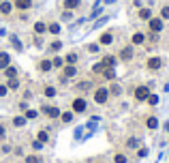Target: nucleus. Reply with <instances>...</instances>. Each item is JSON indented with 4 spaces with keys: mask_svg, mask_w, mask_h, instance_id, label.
Listing matches in <instances>:
<instances>
[{
    "mask_svg": "<svg viewBox=\"0 0 169 163\" xmlns=\"http://www.w3.org/2000/svg\"><path fill=\"white\" fill-rule=\"evenodd\" d=\"M71 107H73V112H75V114H84L86 110H88V103H86L84 97H77V99H73Z\"/></svg>",
    "mask_w": 169,
    "mask_h": 163,
    "instance_id": "nucleus-1",
    "label": "nucleus"
},
{
    "mask_svg": "<svg viewBox=\"0 0 169 163\" xmlns=\"http://www.w3.org/2000/svg\"><path fill=\"white\" fill-rule=\"evenodd\" d=\"M107 99H109V90L103 88V86H99V88L94 90V101L103 105V103H107Z\"/></svg>",
    "mask_w": 169,
    "mask_h": 163,
    "instance_id": "nucleus-2",
    "label": "nucleus"
},
{
    "mask_svg": "<svg viewBox=\"0 0 169 163\" xmlns=\"http://www.w3.org/2000/svg\"><path fill=\"white\" fill-rule=\"evenodd\" d=\"M148 28H150V32H161L163 30V19L161 17H150L148 19Z\"/></svg>",
    "mask_w": 169,
    "mask_h": 163,
    "instance_id": "nucleus-3",
    "label": "nucleus"
},
{
    "mask_svg": "<svg viewBox=\"0 0 169 163\" xmlns=\"http://www.w3.org/2000/svg\"><path fill=\"white\" fill-rule=\"evenodd\" d=\"M146 67H148L150 71H159V69L163 67V58H159V56H150L148 62H146Z\"/></svg>",
    "mask_w": 169,
    "mask_h": 163,
    "instance_id": "nucleus-4",
    "label": "nucleus"
},
{
    "mask_svg": "<svg viewBox=\"0 0 169 163\" xmlns=\"http://www.w3.org/2000/svg\"><path fill=\"white\" fill-rule=\"evenodd\" d=\"M148 97H150V88L148 86H137L135 88V99L137 101H146Z\"/></svg>",
    "mask_w": 169,
    "mask_h": 163,
    "instance_id": "nucleus-5",
    "label": "nucleus"
},
{
    "mask_svg": "<svg viewBox=\"0 0 169 163\" xmlns=\"http://www.w3.org/2000/svg\"><path fill=\"white\" fill-rule=\"evenodd\" d=\"M41 112L45 116H49V118H60V114H62V112H60L58 107H54V105H43Z\"/></svg>",
    "mask_w": 169,
    "mask_h": 163,
    "instance_id": "nucleus-6",
    "label": "nucleus"
},
{
    "mask_svg": "<svg viewBox=\"0 0 169 163\" xmlns=\"http://www.w3.org/2000/svg\"><path fill=\"white\" fill-rule=\"evenodd\" d=\"M13 9H17V11H30L32 9V0H13Z\"/></svg>",
    "mask_w": 169,
    "mask_h": 163,
    "instance_id": "nucleus-7",
    "label": "nucleus"
},
{
    "mask_svg": "<svg viewBox=\"0 0 169 163\" xmlns=\"http://www.w3.org/2000/svg\"><path fill=\"white\" fill-rule=\"evenodd\" d=\"M75 75H77V67H75V65H64V67H62V77L71 80V77H75Z\"/></svg>",
    "mask_w": 169,
    "mask_h": 163,
    "instance_id": "nucleus-8",
    "label": "nucleus"
},
{
    "mask_svg": "<svg viewBox=\"0 0 169 163\" xmlns=\"http://www.w3.org/2000/svg\"><path fill=\"white\" fill-rule=\"evenodd\" d=\"M111 43H114V32L111 30H107L99 37V45H111Z\"/></svg>",
    "mask_w": 169,
    "mask_h": 163,
    "instance_id": "nucleus-9",
    "label": "nucleus"
},
{
    "mask_svg": "<svg viewBox=\"0 0 169 163\" xmlns=\"http://www.w3.org/2000/svg\"><path fill=\"white\" fill-rule=\"evenodd\" d=\"M51 69H54V65H51V60H49V58L39 60V71H41V73H49Z\"/></svg>",
    "mask_w": 169,
    "mask_h": 163,
    "instance_id": "nucleus-10",
    "label": "nucleus"
},
{
    "mask_svg": "<svg viewBox=\"0 0 169 163\" xmlns=\"http://www.w3.org/2000/svg\"><path fill=\"white\" fill-rule=\"evenodd\" d=\"M137 15H139V19H143V22H148V19L152 17V6H141Z\"/></svg>",
    "mask_w": 169,
    "mask_h": 163,
    "instance_id": "nucleus-11",
    "label": "nucleus"
},
{
    "mask_svg": "<svg viewBox=\"0 0 169 163\" xmlns=\"http://www.w3.org/2000/svg\"><path fill=\"white\" fill-rule=\"evenodd\" d=\"M0 13H2V15H11V13H13V2L2 0V2H0Z\"/></svg>",
    "mask_w": 169,
    "mask_h": 163,
    "instance_id": "nucleus-12",
    "label": "nucleus"
},
{
    "mask_svg": "<svg viewBox=\"0 0 169 163\" xmlns=\"http://www.w3.org/2000/svg\"><path fill=\"white\" fill-rule=\"evenodd\" d=\"M9 65H11V56L6 52H0V71H4Z\"/></svg>",
    "mask_w": 169,
    "mask_h": 163,
    "instance_id": "nucleus-13",
    "label": "nucleus"
},
{
    "mask_svg": "<svg viewBox=\"0 0 169 163\" xmlns=\"http://www.w3.org/2000/svg\"><path fill=\"white\" fill-rule=\"evenodd\" d=\"M146 43V35L143 32H135L133 39H131V45H143Z\"/></svg>",
    "mask_w": 169,
    "mask_h": 163,
    "instance_id": "nucleus-14",
    "label": "nucleus"
},
{
    "mask_svg": "<svg viewBox=\"0 0 169 163\" xmlns=\"http://www.w3.org/2000/svg\"><path fill=\"white\" fill-rule=\"evenodd\" d=\"M62 4H64V9L75 11V9H79V6H82V0H64Z\"/></svg>",
    "mask_w": 169,
    "mask_h": 163,
    "instance_id": "nucleus-15",
    "label": "nucleus"
},
{
    "mask_svg": "<svg viewBox=\"0 0 169 163\" xmlns=\"http://www.w3.org/2000/svg\"><path fill=\"white\" fill-rule=\"evenodd\" d=\"M60 30H62V26H60L58 22H51V24H47V32H49V35H60Z\"/></svg>",
    "mask_w": 169,
    "mask_h": 163,
    "instance_id": "nucleus-16",
    "label": "nucleus"
},
{
    "mask_svg": "<svg viewBox=\"0 0 169 163\" xmlns=\"http://www.w3.org/2000/svg\"><path fill=\"white\" fill-rule=\"evenodd\" d=\"M107 69H116V56H103V60H101Z\"/></svg>",
    "mask_w": 169,
    "mask_h": 163,
    "instance_id": "nucleus-17",
    "label": "nucleus"
},
{
    "mask_svg": "<svg viewBox=\"0 0 169 163\" xmlns=\"http://www.w3.org/2000/svg\"><path fill=\"white\" fill-rule=\"evenodd\" d=\"M133 54H135V52H133V45H128V47H124V49L120 52V58H122V60H131Z\"/></svg>",
    "mask_w": 169,
    "mask_h": 163,
    "instance_id": "nucleus-18",
    "label": "nucleus"
},
{
    "mask_svg": "<svg viewBox=\"0 0 169 163\" xmlns=\"http://www.w3.org/2000/svg\"><path fill=\"white\" fill-rule=\"evenodd\" d=\"M77 60H79V54H75V52H71V54L64 56V65H75Z\"/></svg>",
    "mask_w": 169,
    "mask_h": 163,
    "instance_id": "nucleus-19",
    "label": "nucleus"
},
{
    "mask_svg": "<svg viewBox=\"0 0 169 163\" xmlns=\"http://www.w3.org/2000/svg\"><path fill=\"white\" fill-rule=\"evenodd\" d=\"M9 41H11V45H13V47H15L17 52H24V45H22V41L17 39L15 35H11V37H9Z\"/></svg>",
    "mask_w": 169,
    "mask_h": 163,
    "instance_id": "nucleus-20",
    "label": "nucleus"
},
{
    "mask_svg": "<svg viewBox=\"0 0 169 163\" xmlns=\"http://www.w3.org/2000/svg\"><path fill=\"white\" fill-rule=\"evenodd\" d=\"M146 127H148L150 131H154V129L159 127V118H156V116H150V118H146Z\"/></svg>",
    "mask_w": 169,
    "mask_h": 163,
    "instance_id": "nucleus-21",
    "label": "nucleus"
},
{
    "mask_svg": "<svg viewBox=\"0 0 169 163\" xmlns=\"http://www.w3.org/2000/svg\"><path fill=\"white\" fill-rule=\"evenodd\" d=\"M4 75H6V80H11V77H17V67L9 65V67L4 69Z\"/></svg>",
    "mask_w": 169,
    "mask_h": 163,
    "instance_id": "nucleus-22",
    "label": "nucleus"
},
{
    "mask_svg": "<svg viewBox=\"0 0 169 163\" xmlns=\"http://www.w3.org/2000/svg\"><path fill=\"white\" fill-rule=\"evenodd\" d=\"M34 32H37V35H45V32H47V24H45V22H37V24H34Z\"/></svg>",
    "mask_w": 169,
    "mask_h": 163,
    "instance_id": "nucleus-23",
    "label": "nucleus"
},
{
    "mask_svg": "<svg viewBox=\"0 0 169 163\" xmlns=\"http://www.w3.org/2000/svg\"><path fill=\"white\" fill-rule=\"evenodd\" d=\"M107 90H109V94H114V97H120V94H122V88H120V84H111Z\"/></svg>",
    "mask_w": 169,
    "mask_h": 163,
    "instance_id": "nucleus-24",
    "label": "nucleus"
},
{
    "mask_svg": "<svg viewBox=\"0 0 169 163\" xmlns=\"http://www.w3.org/2000/svg\"><path fill=\"white\" fill-rule=\"evenodd\" d=\"M37 140H39L41 144H47V142H49V133H47L45 129H41V131L37 133Z\"/></svg>",
    "mask_w": 169,
    "mask_h": 163,
    "instance_id": "nucleus-25",
    "label": "nucleus"
},
{
    "mask_svg": "<svg viewBox=\"0 0 169 163\" xmlns=\"http://www.w3.org/2000/svg\"><path fill=\"white\" fill-rule=\"evenodd\" d=\"M6 88H9V90H17V88H19V80H17V77L6 80Z\"/></svg>",
    "mask_w": 169,
    "mask_h": 163,
    "instance_id": "nucleus-26",
    "label": "nucleus"
},
{
    "mask_svg": "<svg viewBox=\"0 0 169 163\" xmlns=\"http://www.w3.org/2000/svg\"><path fill=\"white\" fill-rule=\"evenodd\" d=\"M92 71H94V73H96V75H103V73H105V71H107V67H105V65H103V62H96V65H94V67H92Z\"/></svg>",
    "mask_w": 169,
    "mask_h": 163,
    "instance_id": "nucleus-27",
    "label": "nucleus"
},
{
    "mask_svg": "<svg viewBox=\"0 0 169 163\" xmlns=\"http://www.w3.org/2000/svg\"><path fill=\"white\" fill-rule=\"evenodd\" d=\"M75 88H77V90H82V92H86V90H90V88H92V82L84 80V82H79V84H77Z\"/></svg>",
    "mask_w": 169,
    "mask_h": 163,
    "instance_id": "nucleus-28",
    "label": "nucleus"
},
{
    "mask_svg": "<svg viewBox=\"0 0 169 163\" xmlns=\"http://www.w3.org/2000/svg\"><path fill=\"white\" fill-rule=\"evenodd\" d=\"M24 116H26V120H34L39 116V112L37 110H24Z\"/></svg>",
    "mask_w": 169,
    "mask_h": 163,
    "instance_id": "nucleus-29",
    "label": "nucleus"
},
{
    "mask_svg": "<svg viewBox=\"0 0 169 163\" xmlns=\"http://www.w3.org/2000/svg\"><path fill=\"white\" fill-rule=\"evenodd\" d=\"M47 49H49V52H60V49H62V41H54V43H49V47H47Z\"/></svg>",
    "mask_w": 169,
    "mask_h": 163,
    "instance_id": "nucleus-30",
    "label": "nucleus"
},
{
    "mask_svg": "<svg viewBox=\"0 0 169 163\" xmlns=\"http://www.w3.org/2000/svg\"><path fill=\"white\" fill-rule=\"evenodd\" d=\"M51 65H54L56 69H62V67H64V58H62V56H56V58L51 60Z\"/></svg>",
    "mask_w": 169,
    "mask_h": 163,
    "instance_id": "nucleus-31",
    "label": "nucleus"
},
{
    "mask_svg": "<svg viewBox=\"0 0 169 163\" xmlns=\"http://www.w3.org/2000/svg\"><path fill=\"white\" fill-rule=\"evenodd\" d=\"M43 94L51 99V97H56V88H54V86H45V88H43Z\"/></svg>",
    "mask_w": 169,
    "mask_h": 163,
    "instance_id": "nucleus-32",
    "label": "nucleus"
},
{
    "mask_svg": "<svg viewBox=\"0 0 169 163\" xmlns=\"http://www.w3.org/2000/svg\"><path fill=\"white\" fill-rule=\"evenodd\" d=\"M90 54H99V49H101V45L99 43H88V47H86Z\"/></svg>",
    "mask_w": 169,
    "mask_h": 163,
    "instance_id": "nucleus-33",
    "label": "nucleus"
},
{
    "mask_svg": "<svg viewBox=\"0 0 169 163\" xmlns=\"http://www.w3.org/2000/svg\"><path fill=\"white\" fill-rule=\"evenodd\" d=\"M60 120L62 122H71L73 120V112H62V114H60Z\"/></svg>",
    "mask_w": 169,
    "mask_h": 163,
    "instance_id": "nucleus-34",
    "label": "nucleus"
},
{
    "mask_svg": "<svg viewBox=\"0 0 169 163\" xmlns=\"http://www.w3.org/2000/svg\"><path fill=\"white\" fill-rule=\"evenodd\" d=\"M13 124H15V127H24V124H26V116H15V118H13Z\"/></svg>",
    "mask_w": 169,
    "mask_h": 163,
    "instance_id": "nucleus-35",
    "label": "nucleus"
},
{
    "mask_svg": "<svg viewBox=\"0 0 169 163\" xmlns=\"http://www.w3.org/2000/svg\"><path fill=\"white\" fill-rule=\"evenodd\" d=\"M127 146H128V148H137V146H139V140H137V137H128Z\"/></svg>",
    "mask_w": 169,
    "mask_h": 163,
    "instance_id": "nucleus-36",
    "label": "nucleus"
},
{
    "mask_svg": "<svg viewBox=\"0 0 169 163\" xmlns=\"http://www.w3.org/2000/svg\"><path fill=\"white\" fill-rule=\"evenodd\" d=\"M60 17H62V19H64V22H69V19H73V11H69V9H64V11H62V15H60Z\"/></svg>",
    "mask_w": 169,
    "mask_h": 163,
    "instance_id": "nucleus-37",
    "label": "nucleus"
},
{
    "mask_svg": "<svg viewBox=\"0 0 169 163\" xmlns=\"http://www.w3.org/2000/svg\"><path fill=\"white\" fill-rule=\"evenodd\" d=\"M146 103H148V105H156V103H159V97H156V94H152V92H150V97H148V99H146Z\"/></svg>",
    "mask_w": 169,
    "mask_h": 163,
    "instance_id": "nucleus-38",
    "label": "nucleus"
},
{
    "mask_svg": "<svg viewBox=\"0 0 169 163\" xmlns=\"http://www.w3.org/2000/svg\"><path fill=\"white\" fill-rule=\"evenodd\" d=\"M161 19H163V22L169 19V4H165V6L161 9Z\"/></svg>",
    "mask_w": 169,
    "mask_h": 163,
    "instance_id": "nucleus-39",
    "label": "nucleus"
},
{
    "mask_svg": "<svg viewBox=\"0 0 169 163\" xmlns=\"http://www.w3.org/2000/svg\"><path fill=\"white\" fill-rule=\"evenodd\" d=\"M103 77H107V80H114V77H116V71H114V69H107V71L103 73Z\"/></svg>",
    "mask_w": 169,
    "mask_h": 163,
    "instance_id": "nucleus-40",
    "label": "nucleus"
},
{
    "mask_svg": "<svg viewBox=\"0 0 169 163\" xmlns=\"http://www.w3.org/2000/svg\"><path fill=\"white\" fill-rule=\"evenodd\" d=\"M26 163H41V159H39L37 155H28V157H26Z\"/></svg>",
    "mask_w": 169,
    "mask_h": 163,
    "instance_id": "nucleus-41",
    "label": "nucleus"
},
{
    "mask_svg": "<svg viewBox=\"0 0 169 163\" xmlns=\"http://www.w3.org/2000/svg\"><path fill=\"white\" fill-rule=\"evenodd\" d=\"M114 161L116 163H127V157H124V155H114Z\"/></svg>",
    "mask_w": 169,
    "mask_h": 163,
    "instance_id": "nucleus-42",
    "label": "nucleus"
},
{
    "mask_svg": "<svg viewBox=\"0 0 169 163\" xmlns=\"http://www.w3.org/2000/svg\"><path fill=\"white\" fill-rule=\"evenodd\" d=\"M146 155H148V148H139V150H137V157H139V159H143Z\"/></svg>",
    "mask_w": 169,
    "mask_h": 163,
    "instance_id": "nucleus-43",
    "label": "nucleus"
},
{
    "mask_svg": "<svg viewBox=\"0 0 169 163\" xmlns=\"http://www.w3.org/2000/svg\"><path fill=\"white\" fill-rule=\"evenodd\" d=\"M6 92H9L6 84H0V97H6Z\"/></svg>",
    "mask_w": 169,
    "mask_h": 163,
    "instance_id": "nucleus-44",
    "label": "nucleus"
},
{
    "mask_svg": "<svg viewBox=\"0 0 169 163\" xmlns=\"http://www.w3.org/2000/svg\"><path fill=\"white\" fill-rule=\"evenodd\" d=\"M148 39L152 41V43H156V41H159V32H150V35H148Z\"/></svg>",
    "mask_w": 169,
    "mask_h": 163,
    "instance_id": "nucleus-45",
    "label": "nucleus"
},
{
    "mask_svg": "<svg viewBox=\"0 0 169 163\" xmlns=\"http://www.w3.org/2000/svg\"><path fill=\"white\" fill-rule=\"evenodd\" d=\"M41 146H43V144H41V142H39V140H34V142H32V148H34V150H39Z\"/></svg>",
    "mask_w": 169,
    "mask_h": 163,
    "instance_id": "nucleus-46",
    "label": "nucleus"
},
{
    "mask_svg": "<svg viewBox=\"0 0 169 163\" xmlns=\"http://www.w3.org/2000/svg\"><path fill=\"white\" fill-rule=\"evenodd\" d=\"M0 137H4V127L0 124Z\"/></svg>",
    "mask_w": 169,
    "mask_h": 163,
    "instance_id": "nucleus-47",
    "label": "nucleus"
},
{
    "mask_svg": "<svg viewBox=\"0 0 169 163\" xmlns=\"http://www.w3.org/2000/svg\"><path fill=\"white\" fill-rule=\"evenodd\" d=\"M165 131H167V133H169V122H165Z\"/></svg>",
    "mask_w": 169,
    "mask_h": 163,
    "instance_id": "nucleus-48",
    "label": "nucleus"
},
{
    "mask_svg": "<svg viewBox=\"0 0 169 163\" xmlns=\"http://www.w3.org/2000/svg\"><path fill=\"white\" fill-rule=\"evenodd\" d=\"M105 2H116V0H105Z\"/></svg>",
    "mask_w": 169,
    "mask_h": 163,
    "instance_id": "nucleus-49",
    "label": "nucleus"
},
{
    "mask_svg": "<svg viewBox=\"0 0 169 163\" xmlns=\"http://www.w3.org/2000/svg\"><path fill=\"white\" fill-rule=\"evenodd\" d=\"M0 2H2V0H0Z\"/></svg>",
    "mask_w": 169,
    "mask_h": 163,
    "instance_id": "nucleus-50",
    "label": "nucleus"
}]
</instances>
